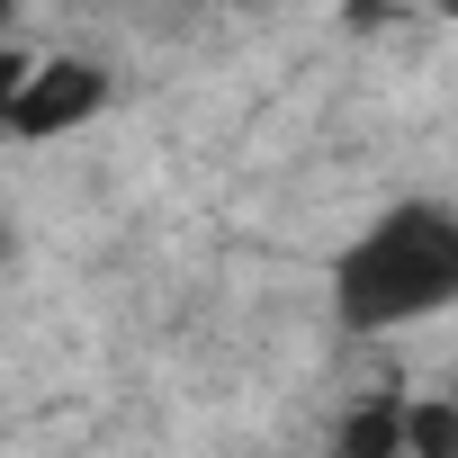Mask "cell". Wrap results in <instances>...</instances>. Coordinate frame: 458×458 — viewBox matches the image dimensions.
<instances>
[{
    "label": "cell",
    "mask_w": 458,
    "mask_h": 458,
    "mask_svg": "<svg viewBox=\"0 0 458 458\" xmlns=\"http://www.w3.org/2000/svg\"><path fill=\"white\" fill-rule=\"evenodd\" d=\"M431 306H458V216L404 207L342 261V315L351 324H404Z\"/></svg>",
    "instance_id": "1"
},
{
    "label": "cell",
    "mask_w": 458,
    "mask_h": 458,
    "mask_svg": "<svg viewBox=\"0 0 458 458\" xmlns=\"http://www.w3.org/2000/svg\"><path fill=\"white\" fill-rule=\"evenodd\" d=\"M99 64H72V55H46L37 72H28V90H19V108L0 117L10 135H64V126H81L90 108H99Z\"/></svg>",
    "instance_id": "2"
},
{
    "label": "cell",
    "mask_w": 458,
    "mask_h": 458,
    "mask_svg": "<svg viewBox=\"0 0 458 458\" xmlns=\"http://www.w3.org/2000/svg\"><path fill=\"white\" fill-rule=\"evenodd\" d=\"M404 422H413V404H369V413L342 431L333 458H404Z\"/></svg>",
    "instance_id": "3"
}]
</instances>
